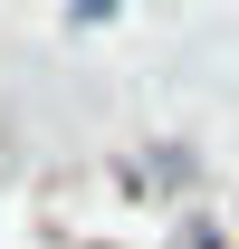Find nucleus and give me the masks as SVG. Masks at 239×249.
I'll use <instances>...</instances> for the list:
<instances>
[]
</instances>
